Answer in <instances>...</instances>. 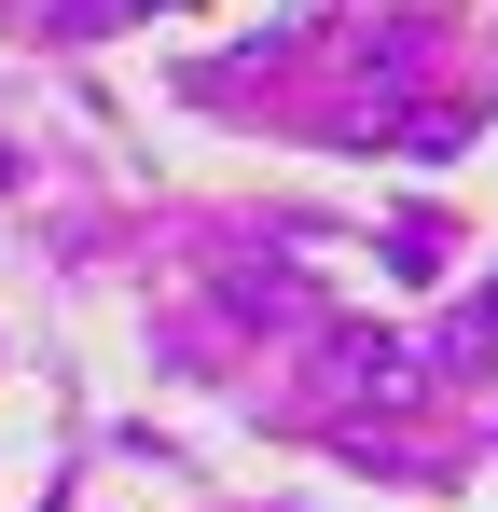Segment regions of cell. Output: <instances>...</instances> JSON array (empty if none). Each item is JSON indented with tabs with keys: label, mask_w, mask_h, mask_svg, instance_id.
Returning <instances> with one entry per match:
<instances>
[{
	"label": "cell",
	"mask_w": 498,
	"mask_h": 512,
	"mask_svg": "<svg viewBox=\"0 0 498 512\" xmlns=\"http://www.w3.org/2000/svg\"><path fill=\"white\" fill-rule=\"evenodd\" d=\"M111 14H125V0H111Z\"/></svg>",
	"instance_id": "obj_1"
}]
</instances>
